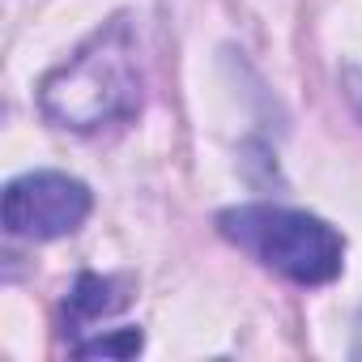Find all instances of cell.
I'll return each mask as SVG.
<instances>
[{
	"instance_id": "cell-1",
	"label": "cell",
	"mask_w": 362,
	"mask_h": 362,
	"mask_svg": "<svg viewBox=\"0 0 362 362\" xmlns=\"http://www.w3.org/2000/svg\"><path fill=\"white\" fill-rule=\"evenodd\" d=\"M141 52L128 18H111L94 30L60 69H52L39 86V107L52 124L69 132H98L107 124H124L141 111Z\"/></svg>"
},
{
	"instance_id": "cell-2",
	"label": "cell",
	"mask_w": 362,
	"mask_h": 362,
	"mask_svg": "<svg viewBox=\"0 0 362 362\" xmlns=\"http://www.w3.org/2000/svg\"><path fill=\"white\" fill-rule=\"evenodd\" d=\"M218 230L243 247L264 269L281 273L294 286H324L345 264V239L311 214L281 205H239L218 218Z\"/></svg>"
},
{
	"instance_id": "cell-3",
	"label": "cell",
	"mask_w": 362,
	"mask_h": 362,
	"mask_svg": "<svg viewBox=\"0 0 362 362\" xmlns=\"http://www.w3.org/2000/svg\"><path fill=\"white\" fill-rule=\"evenodd\" d=\"M94 197L81 179L60 175V170H35L9 184L5 192V230L13 239H64L73 230H81V222L90 218Z\"/></svg>"
},
{
	"instance_id": "cell-4",
	"label": "cell",
	"mask_w": 362,
	"mask_h": 362,
	"mask_svg": "<svg viewBox=\"0 0 362 362\" xmlns=\"http://www.w3.org/2000/svg\"><path fill=\"white\" fill-rule=\"evenodd\" d=\"M124 303H128L124 281H115V277H98V273H81L77 286H73V294H69L64 315H69V324L77 328V324H90V320H98V315L119 311Z\"/></svg>"
},
{
	"instance_id": "cell-5",
	"label": "cell",
	"mask_w": 362,
	"mask_h": 362,
	"mask_svg": "<svg viewBox=\"0 0 362 362\" xmlns=\"http://www.w3.org/2000/svg\"><path fill=\"white\" fill-rule=\"evenodd\" d=\"M141 349V332L136 328H124V332H111V337H98V341H81L77 354L81 358H132Z\"/></svg>"
}]
</instances>
